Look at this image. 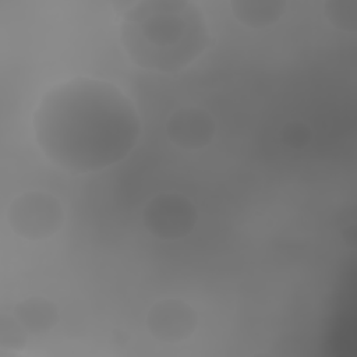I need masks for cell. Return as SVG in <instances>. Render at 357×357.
<instances>
[{
  "instance_id": "1",
  "label": "cell",
  "mask_w": 357,
  "mask_h": 357,
  "mask_svg": "<svg viewBox=\"0 0 357 357\" xmlns=\"http://www.w3.org/2000/svg\"><path fill=\"white\" fill-rule=\"evenodd\" d=\"M33 137L43 155L75 174L107 169L135 148L141 119L117 85L77 77L49 89L32 117Z\"/></svg>"
},
{
  "instance_id": "5",
  "label": "cell",
  "mask_w": 357,
  "mask_h": 357,
  "mask_svg": "<svg viewBox=\"0 0 357 357\" xmlns=\"http://www.w3.org/2000/svg\"><path fill=\"white\" fill-rule=\"evenodd\" d=\"M145 325L153 339L173 344L188 339L195 332L198 315L184 300L163 298L148 310Z\"/></svg>"
},
{
  "instance_id": "3",
  "label": "cell",
  "mask_w": 357,
  "mask_h": 357,
  "mask_svg": "<svg viewBox=\"0 0 357 357\" xmlns=\"http://www.w3.org/2000/svg\"><path fill=\"white\" fill-rule=\"evenodd\" d=\"M10 229L21 238L46 240L63 227L64 209L60 201L45 191H25L10 202L6 213Z\"/></svg>"
},
{
  "instance_id": "4",
  "label": "cell",
  "mask_w": 357,
  "mask_h": 357,
  "mask_svg": "<svg viewBox=\"0 0 357 357\" xmlns=\"http://www.w3.org/2000/svg\"><path fill=\"white\" fill-rule=\"evenodd\" d=\"M198 212L190 198L178 192H160L144 206L146 230L160 240H180L195 227Z\"/></svg>"
},
{
  "instance_id": "11",
  "label": "cell",
  "mask_w": 357,
  "mask_h": 357,
  "mask_svg": "<svg viewBox=\"0 0 357 357\" xmlns=\"http://www.w3.org/2000/svg\"><path fill=\"white\" fill-rule=\"evenodd\" d=\"M303 126H289V132H286L284 135L289 138L287 144H290V146H303L304 144H307L308 141V130L303 131L301 130Z\"/></svg>"
},
{
  "instance_id": "6",
  "label": "cell",
  "mask_w": 357,
  "mask_h": 357,
  "mask_svg": "<svg viewBox=\"0 0 357 357\" xmlns=\"http://www.w3.org/2000/svg\"><path fill=\"white\" fill-rule=\"evenodd\" d=\"M166 134L169 139L181 149H202L213 139L215 121L204 109L181 107L169 116Z\"/></svg>"
},
{
  "instance_id": "10",
  "label": "cell",
  "mask_w": 357,
  "mask_h": 357,
  "mask_svg": "<svg viewBox=\"0 0 357 357\" xmlns=\"http://www.w3.org/2000/svg\"><path fill=\"white\" fill-rule=\"evenodd\" d=\"M29 333L14 317L13 312H3L0 317V346L11 351L22 350L28 343Z\"/></svg>"
},
{
  "instance_id": "7",
  "label": "cell",
  "mask_w": 357,
  "mask_h": 357,
  "mask_svg": "<svg viewBox=\"0 0 357 357\" xmlns=\"http://www.w3.org/2000/svg\"><path fill=\"white\" fill-rule=\"evenodd\" d=\"M11 312L26 329L29 336L46 335L59 321L57 305L42 296H31L21 300L13 307Z\"/></svg>"
},
{
  "instance_id": "9",
  "label": "cell",
  "mask_w": 357,
  "mask_h": 357,
  "mask_svg": "<svg viewBox=\"0 0 357 357\" xmlns=\"http://www.w3.org/2000/svg\"><path fill=\"white\" fill-rule=\"evenodd\" d=\"M324 14L331 25L343 32H356L357 1L356 0H328L324 3Z\"/></svg>"
},
{
  "instance_id": "2",
  "label": "cell",
  "mask_w": 357,
  "mask_h": 357,
  "mask_svg": "<svg viewBox=\"0 0 357 357\" xmlns=\"http://www.w3.org/2000/svg\"><path fill=\"white\" fill-rule=\"evenodd\" d=\"M120 40L128 59L142 70L174 74L185 70L211 46L202 10L187 0H142L123 14Z\"/></svg>"
},
{
  "instance_id": "8",
  "label": "cell",
  "mask_w": 357,
  "mask_h": 357,
  "mask_svg": "<svg viewBox=\"0 0 357 357\" xmlns=\"http://www.w3.org/2000/svg\"><path fill=\"white\" fill-rule=\"evenodd\" d=\"M230 8L241 25L262 29L275 25L284 15L287 3L282 0H233Z\"/></svg>"
}]
</instances>
